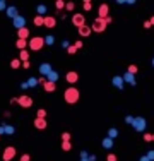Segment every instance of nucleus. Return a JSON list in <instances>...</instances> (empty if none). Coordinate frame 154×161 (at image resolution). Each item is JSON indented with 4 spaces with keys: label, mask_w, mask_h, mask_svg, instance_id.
<instances>
[{
    "label": "nucleus",
    "mask_w": 154,
    "mask_h": 161,
    "mask_svg": "<svg viewBox=\"0 0 154 161\" xmlns=\"http://www.w3.org/2000/svg\"><path fill=\"white\" fill-rule=\"evenodd\" d=\"M72 24L79 29V28H82L84 24H86V17H84V14H74L72 16Z\"/></svg>",
    "instance_id": "nucleus-7"
},
{
    "label": "nucleus",
    "mask_w": 154,
    "mask_h": 161,
    "mask_svg": "<svg viewBox=\"0 0 154 161\" xmlns=\"http://www.w3.org/2000/svg\"><path fill=\"white\" fill-rule=\"evenodd\" d=\"M43 88L46 93H55V88H57V84L55 82H50V80H46L45 84H43Z\"/></svg>",
    "instance_id": "nucleus-19"
},
{
    "label": "nucleus",
    "mask_w": 154,
    "mask_h": 161,
    "mask_svg": "<svg viewBox=\"0 0 154 161\" xmlns=\"http://www.w3.org/2000/svg\"><path fill=\"white\" fill-rule=\"evenodd\" d=\"M29 67H31L29 62H24V63H22V69H29Z\"/></svg>",
    "instance_id": "nucleus-49"
},
{
    "label": "nucleus",
    "mask_w": 154,
    "mask_h": 161,
    "mask_svg": "<svg viewBox=\"0 0 154 161\" xmlns=\"http://www.w3.org/2000/svg\"><path fill=\"white\" fill-rule=\"evenodd\" d=\"M79 98H81V93L74 86H70L69 89H65V93H63V100H65L67 105H75L79 101Z\"/></svg>",
    "instance_id": "nucleus-1"
},
{
    "label": "nucleus",
    "mask_w": 154,
    "mask_h": 161,
    "mask_svg": "<svg viewBox=\"0 0 154 161\" xmlns=\"http://www.w3.org/2000/svg\"><path fill=\"white\" fill-rule=\"evenodd\" d=\"M82 9L86 10V12H91V9H92V2H91V0H84V2H82Z\"/></svg>",
    "instance_id": "nucleus-25"
},
{
    "label": "nucleus",
    "mask_w": 154,
    "mask_h": 161,
    "mask_svg": "<svg viewBox=\"0 0 154 161\" xmlns=\"http://www.w3.org/2000/svg\"><path fill=\"white\" fill-rule=\"evenodd\" d=\"M34 127L38 130H45L48 127V122H46V118H34Z\"/></svg>",
    "instance_id": "nucleus-12"
},
{
    "label": "nucleus",
    "mask_w": 154,
    "mask_h": 161,
    "mask_svg": "<svg viewBox=\"0 0 154 161\" xmlns=\"http://www.w3.org/2000/svg\"><path fill=\"white\" fill-rule=\"evenodd\" d=\"M69 46H70V43H69L67 40H63V41H62V48H69Z\"/></svg>",
    "instance_id": "nucleus-47"
},
{
    "label": "nucleus",
    "mask_w": 154,
    "mask_h": 161,
    "mask_svg": "<svg viewBox=\"0 0 154 161\" xmlns=\"http://www.w3.org/2000/svg\"><path fill=\"white\" fill-rule=\"evenodd\" d=\"M106 161H116V156H115L113 152H110V154L106 156Z\"/></svg>",
    "instance_id": "nucleus-42"
},
{
    "label": "nucleus",
    "mask_w": 154,
    "mask_h": 161,
    "mask_svg": "<svg viewBox=\"0 0 154 161\" xmlns=\"http://www.w3.org/2000/svg\"><path fill=\"white\" fill-rule=\"evenodd\" d=\"M149 22H151V26H154V16L151 17V19H149Z\"/></svg>",
    "instance_id": "nucleus-56"
},
{
    "label": "nucleus",
    "mask_w": 154,
    "mask_h": 161,
    "mask_svg": "<svg viewBox=\"0 0 154 161\" xmlns=\"http://www.w3.org/2000/svg\"><path fill=\"white\" fill-rule=\"evenodd\" d=\"M81 161H89V160H81Z\"/></svg>",
    "instance_id": "nucleus-57"
},
{
    "label": "nucleus",
    "mask_w": 154,
    "mask_h": 161,
    "mask_svg": "<svg viewBox=\"0 0 154 161\" xmlns=\"http://www.w3.org/2000/svg\"><path fill=\"white\" fill-rule=\"evenodd\" d=\"M51 71H53L51 63H41V65H40V74H41V77H46V76H48Z\"/></svg>",
    "instance_id": "nucleus-10"
},
{
    "label": "nucleus",
    "mask_w": 154,
    "mask_h": 161,
    "mask_svg": "<svg viewBox=\"0 0 154 161\" xmlns=\"http://www.w3.org/2000/svg\"><path fill=\"white\" fill-rule=\"evenodd\" d=\"M81 160H89V154H87L86 151H82L81 152Z\"/></svg>",
    "instance_id": "nucleus-45"
},
{
    "label": "nucleus",
    "mask_w": 154,
    "mask_h": 161,
    "mask_svg": "<svg viewBox=\"0 0 154 161\" xmlns=\"http://www.w3.org/2000/svg\"><path fill=\"white\" fill-rule=\"evenodd\" d=\"M46 80H50V82H57V80H58V74H57L55 71H51L50 74L46 76Z\"/></svg>",
    "instance_id": "nucleus-24"
},
{
    "label": "nucleus",
    "mask_w": 154,
    "mask_h": 161,
    "mask_svg": "<svg viewBox=\"0 0 154 161\" xmlns=\"http://www.w3.org/2000/svg\"><path fill=\"white\" fill-rule=\"evenodd\" d=\"M101 144H103V147H104V149H111V147H113V139H110V137H104Z\"/></svg>",
    "instance_id": "nucleus-22"
},
{
    "label": "nucleus",
    "mask_w": 154,
    "mask_h": 161,
    "mask_svg": "<svg viewBox=\"0 0 154 161\" xmlns=\"http://www.w3.org/2000/svg\"><path fill=\"white\" fill-rule=\"evenodd\" d=\"M153 142H154V134H153Z\"/></svg>",
    "instance_id": "nucleus-58"
},
{
    "label": "nucleus",
    "mask_w": 154,
    "mask_h": 161,
    "mask_svg": "<svg viewBox=\"0 0 154 161\" xmlns=\"http://www.w3.org/2000/svg\"><path fill=\"white\" fill-rule=\"evenodd\" d=\"M133 118H135V117H132V115H127V117H125V123H127V125H132Z\"/></svg>",
    "instance_id": "nucleus-38"
},
{
    "label": "nucleus",
    "mask_w": 154,
    "mask_h": 161,
    "mask_svg": "<svg viewBox=\"0 0 154 161\" xmlns=\"http://www.w3.org/2000/svg\"><path fill=\"white\" fill-rule=\"evenodd\" d=\"M144 141H145V142H153V134L145 132V134H144Z\"/></svg>",
    "instance_id": "nucleus-39"
},
{
    "label": "nucleus",
    "mask_w": 154,
    "mask_h": 161,
    "mask_svg": "<svg viewBox=\"0 0 154 161\" xmlns=\"http://www.w3.org/2000/svg\"><path fill=\"white\" fill-rule=\"evenodd\" d=\"M108 137H110V139H116V137H118V130H116L115 127H111V129L108 130Z\"/></svg>",
    "instance_id": "nucleus-28"
},
{
    "label": "nucleus",
    "mask_w": 154,
    "mask_h": 161,
    "mask_svg": "<svg viewBox=\"0 0 154 161\" xmlns=\"http://www.w3.org/2000/svg\"><path fill=\"white\" fill-rule=\"evenodd\" d=\"M67 53H69V55H74V53H77V48H75L74 45H70V46L67 48Z\"/></svg>",
    "instance_id": "nucleus-40"
},
{
    "label": "nucleus",
    "mask_w": 154,
    "mask_h": 161,
    "mask_svg": "<svg viewBox=\"0 0 154 161\" xmlns=\"http://www.w3.org/2000/svg\"><path fill=\"white\" fill-rule=\"evenodd\" d=\"M62 142H70V134L69 132H63L62 134Z\"/></svg>",
    "instance_id": "nucleus-35"
},
{
    "label": "nucleus",
    "mask_w": 154,
    "mask_h": 161,
    "mask_svg": "<svg viewBox=\"0 0 154 161\" xmlns=\"http://www.w3.org/2000/svg\"><path fill=\"white\" fill-rule=\"evenodd\" d=\"M5 9H7V4L4 0H0V10H5Z\"/></svg>",
    "instance_id": "nucleus-48"
},
{
    "label": "nucleus",
    "mask_w": 154,
    "mask_h": 161,
    "mask_svg": "<svg viewBox=\"0 0 154 161\" xmlns=\"http://www.w3.org/2000/svg\"><path fill=\"white\" fill-rule=\"evenodd\" d=\"M45 26L51 29V28H55L57 26V19H55V16H45Z\"/></svg>",
    "instance_id": "nucleus-15"
},
{
    "label": "nucleus",
    "mask_w": 154,
    "mask_h": 161,
    "mask_svg": "<svg viewBox=\"0 0 154 161\" xmlns=\"http://www.w3.org/2000/svg\"><path fill=\"white\" fill-rule=\"evenodd\" d=\"M74 7H75V4H74V2H67V4H65V10H67V12H72Z\"/></svg>",
    "instance_id": "nucleus-34"
},
{
    "label": "nucleus",
    "mask_w": 154,
    "mask_h": 161,
    "mask_svg": "<svg viewBox=\"0 0 154 161\" xmlns=\"http://www.w3.org/2000/svg\"><path fill=\"white\" fill-rule=\"evenodd\" d=\"M36 118H46V110L41 108V110L36 111Z\"/></svg>",
    "instance_id": "nucleus-32"
},
{
    "label": "nucleus",
    "mask_w": 154,
    "mask_h": 161,
    "mask_svg": "<svg viewBox=\"0 0 154 161\" xmlns=\"http://www.w3.org/2000/svg\"><path fill=\"white\" fill-rule=\"evenodd\" d=\"M38 82H40V84H45V82H46V77H40V79H38Z\"/></svg>",
    "instance_id": "nucleus-52"
},
{
    "label": "nucleus",
    "mask_w": 154,
    "mask_h": 161,
    "mask_svg": "<svg viewBox=\"0 0 154 161\" xmlns=\"http://www.w3.org/2000/svg\"><path fill=\"white\" fill-rule=\"evenodd\" d=\"M65 79H67V82H69V84H75V82L79 80V74H77L75 71H70V72H67Z\"/></svg>",
    "instance_id": "nucleus-11"
},
{
    "label": "nucleus",
    "mask_w": 154,
    "mask_h": 161,
    "mask_svg": "<svg viewBox=\"0 0 154 161\" xmlns=\"http://www.w3.org/2000/svg\"><path fill=\"white\" fill-rule=\"evenodd\" d=\"M89 161H96V154H89Z\"/></svg>",
    "instance_id": "nucleus-54"
},
{
    "label": "nucleus",
    "mask_w": 154,
    "mask_h": 161,
    "mask_svg": "<svg viewBox=\"0 0 154 161\" xmlns=\"http://www.w3.org/2000/svg\"><path fill=\"white\" fill-rule=\"evenodd\" d=\"M16 147L14 146H7L5 149H4V152H2V160L4 161H12L14 158H16Z\"/></svg>",
    "instance_id": "nucleus-5"
},
{
    "label": "nucleus",
    "mask_w": 154,
    "mask_h": 161,
    "mask_svg": "<svg viewBox=\"0 0 154 161\" xmlns=\"http://www.w3.org/2000/svg\"><path fill=\"white\" fill-rule=\"evenodd\" d=\"M55 7H57V10H63L65 9V2L63 0H57L55 2Z\"/></svg>",
    "instance_id": "nucleus-31"
},
{
    "label": "nucleus",
    "mask_w": 154,
    "mask_h": 161,
    "mask_svg": "<svg viewBox=\"0 0 154 161\" xmlns=\"http://www.w3.org/2000/svg\"><path fill=\"white\" fill-rule=\"evenodd\" d=\"M111 84H113V86H115L118 91H122V89H123V84H125V82H123V77H122V76H115V77H113V80H111Z\"/></svg>",
    "instance_id": "nucleus-14"
},
{
    "label": "nucleus",
    "mask_w": 154,
    "mask_h": 161,
    "mask_svg": "<svg viewBox=\"0 0 154 161\" xmlns=\"http://www.w3.org/2000/svg\"><path fill=\"white\" fill-rule=\"evenodd\" d=\"M45 46V36H33L28 40V48L33 51H40Z\"/></svg>",
    "instance_id": "nucleus-2"
},
{
    "label": "nucleus",
    "mask_w": 154,
    "mask_h": 161,
    "mask_svg": "<svg viewBox=\"0 0 154 161\" xmlns=\"http://www.w3.org/2000/svg\"><path fill=\"white\" fill-rule=\"evenodd\" d=\"M21 88H22V89H28L29 86H28V82H22V84H21Z\"/></svg>",
    "instance_id": "nucleus-53"
},
{
    "label": "nucleus",
    "mask_w": 154,
    "mask_h": 161,
    "mask_svg": "<svg viewBox=\"0 0 154 161\" xmlns=\"http://www.w3.org/2000/svg\"><path fill=\"white\" fill-rule=\"evenodd\" d=\"M127 72H128V74H132V76H135V74L139 72V67H137L135 63H130V65H128V69H127Z\"/></svg>",
    "instance_id": "nucleus-27"
},
{
    "label": "nucleus",
    "mask_w": 154,
    "mask_h": 161,
    "mask_svg": "<svg viewBox=\"0 0 154 161\" xmlns=\"http://www.w3.org/2000/svg\"><path fill=\"white\" fill-rule=\"evenodd\" d=\"M21 65H22V62H21L19 58H14V60L10 62V67H12V69H14V71H16V69H19Z\"/></svg>",
    "instance_id": "nucleus-29"
},
{
    "label": "nucleus",
    "mask_w": 154,
    "mask_h": 161,
    "mask_svg": "<svg viewBox=\"0 0 154 161\" xmlns=\"http://www.w3.org/2000/svg\"><path fill=\"white\" fill-rule=\"evenodd\" d=\"M5 12H7V16H9L10 19H16V17L19 16V10H17V7H12V5H10V7H7V9H5Z\"/></svg>",
    "instance_id": "nucleus-17"
},
{
    "label": "nucleus",
    "mask_w": 154,
    "mask_h": 161,
    "mask_svg": "<svg viewBox=\"0 0 154 161\" xmlns=\"http://www.w3.org/2000/svg\"><path fill=\"white\" fill-rule=\"evenodd\" d=\"M74 46H75L77 50H81V48H82V41H81V40H79V41H75V43H74Z\"/></svg>",
    "instance_id": "nucleus-44"
},
{
    "label": "nucleus",
    "mask_w": 154,
    "mask_h": 161,
    "mask_svg": "<svg viewBox=\"0 0 154 161\" xmlns=\"http://www.w3.org/2000/svg\"><path fill=\"white\" fill-rule=\"evenodd\" d=\"M19 161H21V160H19Z\"/></svg>",
    "instance_id": "nucleus-60"
},
{
    "label": "nucleus",
    "mask_w": 154,
    "mask_h": 161,
    "mask_svg": "<svg viewBox=\"0 0 154 161\" xmlns=\"http://www.w3.org/2000/svg\"><path fill=\"white\" fill-rule=\"evenodd\" d=\"M91 26H89V24H84V26H82V28H79V36H84V38H86V36H91Z\"/></svg>",
    "instance_id": "nucleus-16"
},
{
    "label": "nucleus",
    "mask_w": 154,
    "mask_h": 161,
    "mask_svg": "<svg viewBox=\"0 0 154 161\" xmlns=\"http://www.w3.org/2000/svg\"><path fill=\"white\" fill-rule=\"evenodd\" d=\"M36 12H38V16L43 17V14H46V5H45V4H40V5L36 7Z\"/></svg>",
    "instance_id": "nucleus-26"
},
{
    "label": "nucleus",
    "mask_w": 154,
    "mask_h": 161,
    "mask_svg": "<svg viewBox=\"0 0 154 161\" xmlns=\"http://www.w3.org/2000/svg\"><path fill=\"white\" fill-rule=\"evenodd\" d=\"M145 156L149 158V161H154V149H151V151L145 152Z\"/></svg>",
    "instance_id": "nucleus-41"
},
{
    "label": "nucleus",
    "mask_w": 154,
    "mask_h": 161,
    "mask_svg": "<svg viewBox=\"0 0 154 161\" xmlns=\"http://www.w3.org/2000/svg\"><path fill=\"white\" fill-rule=\"evenodd\" d=\"M123 77V82H127V84H130V86H137V80H135V76H132V74H128V72H125L122 76Z\"/></svg>",
    "instance_id": "nucleus-13"
},
{
    "label": "nucleus",
    "mask_w": 154,
    "mask_h": 161,
    "mask_svg": "<svg viewBox=\"0 0 154 161\" xmlns=\"http://www.w3.org/2000/svg\"><path fill=\"white\" fill-rule=\"evenodd\" d=\"M12 21H14L12 24H14L16 29H22V28H26V19H24L22 16H17L16 19H12Z\"/></svg>",
    "instance_id": "nucleus-9"
},
{
    "label": "nucleus",
    "mask_w": 154,
    "mask_h": 161,
    "mask_svg": "<svg viewBox=\"0 0 154 161\" xmlns=\"http://www.w3.org/2000/svg\"><path fill=\"white\" fill-rule=\"evenodd\" d=\"M139 161H149V158H147V156L144 154V156H141V160H139Z\"/></svg>",
    "instance_id": "nucleus-55"
},
{
    "label": "nucleus",
    "mask_w": 154,
    "mask_h": 161,
    "mask_svg": "<svg viewBox=\"0 0 154 161\" xmlns=\"http://www.w3.org/2000/svg\"><path fill=\"white\" fill-rule=\"evenodd\" d=\"M62 149H63V151H70L72 144H70V142H62Z\"/></svg>",
    "instance_id": "nucleus-36"
},
{
    "label": "nucleus",
    "mask_w": 154,
    "mask_h": 161,
    "mask_svg": "<svg viewBox=\"0 0 154 161\" xmlns=\"http://www.w3.org/2000/svg\"><path fill=\"white\" fill-rule=\"evenodd\" d=\"M144 28H145V29H149V28H151V22H149V21H145V22H144Z\"/></svg>",
    "instance_id": "nucleus-51"
},
{
    "label": "nucleus",
    "mask_w": 154,
    "mask_h": 161,
    "mask_svg": "<svg viewBox=\"0 0 154 161\" xmlns=\"http://www.w3.org/2000/svg\"><path fill=\"white\" fill-rule=\"evenodd\" d=\"M103 21H104V24H106V26H108V24H111V22H113L111 16H108V17H106V19H103Z\"/></svg>",
    "instance_id": "nucleus-46"
},
{
    "label": "nucleus",
    "mask_w": 154,
    "mask_h": 161,
    "mask_svg": "<svg viewBox=\"0 0 154 161\" xmlns=\"http://www.w3.org/2000/svg\"><path fill=\"white\" fill-rule=\"evenodd\" d=\"M55 43V36H51V34H48V36H45V45H53Z\"/></svg>",
    "instance_id": "nucleus-30"
},
{
    "label": "nucleus",
    "mask_w": 154,
    "mask_h": 161,
    "mask_svg": "<svg viewBox=\"0 0 154 161\" xmlns=\"http://www.w3.org/2000/svg\"><path fill=\"white\" fill-rule=\"evenodd\" d=\"M21 161H31V156L29 154H22L21 156Z\"/></svg>",
    "instance_id": "nucleus-43"
},
{
    "label": "nucleus",
    "mask_w": 154,
    "mask_h": 161,
    "mask_svg": "<svg viewBox=\"0 0 154 161\" xmlns=\"http://www.w3.org/2000/svg\"><path fill=\"white\" fill-rule=\"evenodd\" d=\"M108 16H110V7H108L106 4H101L99 9H98V17H99V19H106Z\"/></svg>",
    "instance_id": "nucleus-8"
},
{
    "label": "nucleus",
    "mask_w": 154,
    "mask_h": 161,
    "mask_svg": "<svg viewBox=\"0 0 154 161\" xmlns=\"http://www.w3.org/2000/svg\"><path fill=\"white\" fill-rule=\"evenodd\" d=\"M91 29L94 31V33H104V29H106V24H104V21H103V19L96 17V19L91 22Z\"/></svg>",
    "instance_id": "nucleus-4"
},
{
    "label": "nucleus",
    "mask_w": 154,
    "mask_h": 161,
    "mask_svg": "<svg viewBox=\"0 0 154 161\" xmlns=\"http://www.w3.org/2000/svg\"><path fill=\"white\" fill-rule=\"evenodd\" d=\"M17 103H19V106H22V108H31L33 106V98L28 96V94H22V96L17 98Z\"/></svg>",
    "instance_id": "nucleus-6"
},
{
    "label": "nucleus",
    "mask_w": 154,
    "mask_h": 161,
    "mask_svg": "<svg viewBox=\"0 0 154 161\" xmlns=\"http://www.w3.org/2000/svg\"><path fill=\"white\" fill-rule=\"evenodd\" d=\"M33 24H34L36 28H40V26H45V17H41V16H34V21H33Z\"/></svg>",
    "instance_id": "nucleus-21"
},
{
    "label": "nucleus",
    "mask_w": 154,
    "mask_h": 161,
    "mask_svg": "<svg viewBox=\"0 0 154 161\" xmlns=\"http://www.w3.org/2000/svg\"><path fill=\"white\" fill-rule=\"evenodd\" d=\"M57 16H60V17H65V12H63V10H57Z\"/></svg>",
    "instance_id": "nucleus-50"
},
{
    "label": "nucleus",
    "mask_w": 154,
    "mask_h": 161,
    "mask_svg": "<svg viewBox=\"0 0 154 161\" xmlns=\"http://www.w3.org/2000/svg\"><path fill=\"white\" fill-rule=\"evenodd\" d=\"M16 46H17L21 51L26 50V48H28V40H19V38H17V41H16Z\"/></svg>",
    "instance_id": "nucleus-20"
},
{
    "label": "nucleus",
    "mask_w": 154,
    "mask_h": 161,
    "mask_svg": "<svg viewBox=\"0 0 154 161\" xmlns=\"http://www.w3.org/2000/svg\"><path fill=\"white\" fill-rule=\"evenodd\" d=\"M132 127H133V130H137V132H145L147 122H145V118H142V117H135Z\"/></svg>",
    "instance_id": "nucleus-3"
},
{
    "label": "nucleus",
    "mask_w": 154,
    "mask_h": 161,
    "mask_svg": "<svg viewBox=\"0 0 154 161\" xmlns=\"http://www.w3.org/2000/svg\"><path fill=\"white\" fill-rule=\"evenodd\" d=\"M17 36H19V40H28V38H29V29H28V28L17 29Z\"/></svg>",
    "instance_id": "nucleus-18"
},
{
    "label": "nucleus",
    "mask_w": 154,
    "mask_h": 161,
    "mask_svg": "<svg viewBox=\"0 0 154 161\" xmlns=\"http://www.w3.org/2000/svg\"><path fill=\"white\" fill-rule=\"evenodd\" d=\"M14 130H16V129H14L12 125H5V134H7V135H12Z\"/></svg>",
    "instance_id": "nucleus-37"
},
{
    "label": "nucleus",
    "mask_w": 154,
    "mask_h": 161,
    "mask_svg": "<svg viewBox=\"0 0 154 161\" xmlns=\"http://www.w3.org/2000/svg\"><path fill=\"white\" fill-rule=\"evenodd\" d=\"M19 60L22 62V63H24V62H29V51L28 50H22L19 53Z\"/></svg>",
    "instance_id": "nucleus-23"
},
{
    "label": "nucleus",
    "mask_w": 154,
    "mask_h": 161,
    "mask_svg": "<svg viewBox=\"0 0 154 161\" xmlns=\"http://www.w3.org/2000/svg\"><path fill=\"white\" fill-rule=\"evenodd\" d=\"M153 67H154V58H153Z\"/></svg>",
    "instance_id": "nucleus-59"
},
{
    "label": "nucleus",
    "mask_w": 154,
    "mask_h": 161,
    "mask_svg": "<svg viewBox=\"0 0 154 161\" xmlns=\"http://www.w3.org/2000/svg\"><path fill=\"white\" fill-rule=\"evenodd\" d=\"M28 86H29V88L38 86V79H36V77H29V79H28Z\"/></svg>",
    "instance_id": "nucleus-33"
}]
</instances>
